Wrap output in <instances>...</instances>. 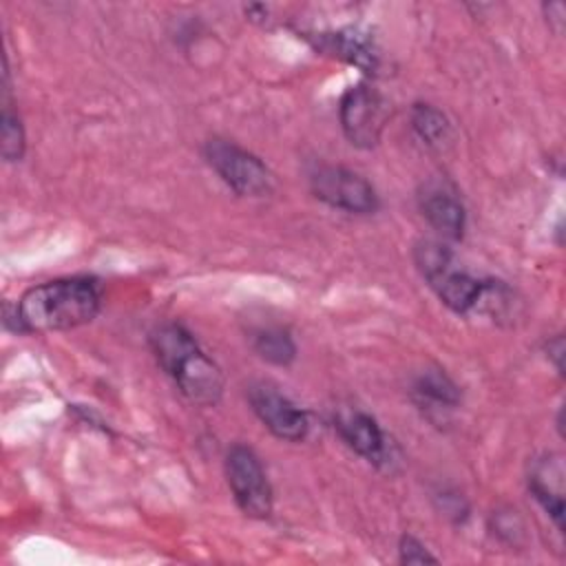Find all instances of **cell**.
Instances as JSON below:
<instances>
[{
	"label": "cell",
	"mask_w": 566,
	"mask_h": 566,
	"mask_svg": "<svg viewBox=\"0 0 566 566\" xmlns=\"http://www.w3.org/2000/svg\"><path fill=\"white\" fill-rule=\"evenodd\" d=\"M250 338H252L254 352L272 365L285 367L296 358V345H294L290 332L279 327V325L259 327V329L252 332Z\"/></svg>",
	"instance_id": "14"
},
{
	"label": "cell",
	"mask_w": 566,
	"mask_h": 566,
	"mask_svg": "<svg viewBox=\"0 0 566 566\" xmlns=\"http://www.w3.org/2000/svg\"><path fill=\"white\" fill-rule=\"evenodd\" d=\"M546 349H548V354H551V356L555 358V367H557V371H562V356H564V338H562V336H555L553 340H548Z\"/></svg>",
	"instance_id": "18"
},
{
	"label": "cell",
	"mask_w": 566,
	"mask_h": 566,
	"mask_svg": "<svg viewBox=\"0 0 566 566\" xmlns=\"http://www.w3.org/2000/svg\"><path fill=\"white\" fill-rule=\"evenodd\" d=\"M15 305L22 334L75 329L97 316L102 287L91 276L55 279L29 287Z\"/></svg>",
	"instance_id": "1"
},
{
	"label": "cell",
	"mask_w": 566,
	"mask_h": 566,
	"mask_svg": "<svg viewBox=\"0 0 566 566\" xmlns=\"http://www.w3.org/2000/svg\"><path fill=\"white\" fill-rule=\"evenodd\" d=\"M310 188L318 201L336 210L369 214L378 208L374 186L363 175L345 166H318L310 175Z\"/></svg>",
	"instance_id": "6"
},
{
	"label": "cell",
	"mask_w": 566,
	"mask_h": 566,
	"mask_svg": "<svg viewBox=\"0 0 566 566\" xmlns=\"http://www.w3.org/2000/svg\"><path fill=\"white\" fill-rule=\"evenodd\" d=\"M338 117L352 146L374 148L380 142L382 128L389 119V104L374 86L360 82L343 93Z\"/></svg>",
	"instance_id": "5"
},
{
	"label": "cell",
	"mask_w": 566,
	"mask_h": 566,
	"mask_svg": "<svg viewBox=\"0 0 566 566\" xmlns=\"http://www.w3.org/2000/svg\"><path fill=\"white\" fill-rule=\"evenodd\" d=\"M248 400L263 427L287 442H301L310 431L307 413L268 382H256L248 389Z\"/></svg>",
	"instance_id": "7"
},
{
	"label": "cell",
	"mask_w": 566,
	"mask_h": 566,
	"mask_svg": "<svg viewBox=\"0 0 566 566\" xmlns=\"http://www.w3.org/2000/svg\"><path fill=\"white\" fill-rule=\"evenodd\" d=\"M398 553H400L402 564H436L438 562V557L431 555L427 551V546L420 539H416L413 535H402L400 537Z\"/></svg>",
	"instance_id": "17"
},
{
	"label": "cell",
	"mask_w": 566,
	"mask_h": 566,
	"mask_svg": "<svg viewBox=\"0 0 566 566\" xmlns=\"http://www.w3.org/2000/svg\"><path fill=\"white\" fill-rule=\"evenodd\" d=\"M150 349L175 387L195 405L212 407L221 400L223 376L217 363L179 323H164L150 334Z\"/></svg>",
	"instance_id": "2"
},
{
	"label": "cell",
	"mask_w": 566,
	"mask_h": 566,
	"mask_svg": "<svg viewBox=\"0 0 566 566\" xmlns=\"http://www.w3.org/2000/svg\"><path fill=\"white\" fill-rule=\"evenodd\" d=\"M226 478L237 506L254 520H265L272 513V486L259 455L245 447L234 444L226 455Z\"/></svg>",
	"instance_id": "4"
},
{
	"label": "cell",
	"mask_w": 566,
	"mask_h": 566,
	"mask_svg": "<svg viewBox=\"0 0 566 566\" xmlns=\"http://www.w3.org/2000/svg\"><path fill=\"white\" fill-rule=\"evenodd\" d=\"M336 429L340 438L347 442V447L354 449L367 462L380 464L387 458L385 433L369 413L358 409L340 411L336 416Z\"/></svg>",
	"instance_id": "10"
},
{
	"label": "cell",
	"mask_w": 566,
	"mask_h": 566,
	"mask_svg": "<svg viewBox=\"0 0 566 566\" xmlns=\"http://www.w3.org/2000/svg\"><path fill=\"white\" fill-rule=\"evenodd\" d=\"M411 128L420 137L422 144L429 148H442L444 142H449L451 126L442 111H438L431 104H413L411 108Z\"/></svg>",
	"instance_id": "16"
},
{
	"label": "cell",
	"mask_w": 566,
	"mask_h": 566,
	"mask_svg": "<svg viewBox=\"0 0 566 566\" xmlns=\"http://www.w3.org/2000/svg\"><path fill=\"white\" fill-rule=\"evenodd\" d=\"M413 394L422 405H436V409H453L460 402V389L440 369L422 371L413 382Z\"/></svg>",
	"instance_id": "15"
},
{
	"label": "cell",
	"mask_w": 566,
	"mask_h": 566,
	"mask_svg": "<svg viewBox=\"0 0 566 566\" xmlns=\"http://www.w3.org/2000/svg\"><path fill=\"white\" fill-rule=\"evenodd\" d=\"M208 166L241 197H265L272 192V175L265 164L234 142L212 137L203 146Z\"/></svg>",
	"instance_id": "3"
},
{
	"label": "cell",
	"mask_w": 566,
	"mask_h": 566,
	"mask_svg": "<svg viewBox=\"0 0 566 566\" xmlns=\"http://www.w3.org/2000/svg\"><path fill=\"white\" fill-rule=\"evenodd\" d=\"M427 281L438 294V298L455 314H467L473 307H478L484 301V294L489 287V283L453 268V263L431 274Z\"/></svg>",
	"instance_id": "9"
},
{
	"label": "cell",
	"mask_w": 566,
	"mask_h": 566,
	"mask_svg": "<svg viewBox=\"0 0 566 566\" xmlns=\"http://www.w3.org/2000/svg\"><path fill=\"white\" fill-rule=\"evenodd\" d=\"M27 148L24 126L13 111L11 102V86H9V64L4 57V73H2V115H0V153L4 161H20Z\"/></svg>",
	"instance_id": "13"
},
{
	"label": "cell",
	"mask_w": 566,
	"mask_h": 566,
	"mask_svg": "<svg viewBox=\"0 0 566 566\" xmlns=\"http://www.w3.org/2000/svg\"><path fill=\"white\" fill-rule=\"evenodd\" d=\"M316 49L327 51V53L336 55L338 60L354 64L367 73H374L380 62V55H378V49L374 46V42L365 33L354 31V29L321 33L316 38Z\"/></svg>",
	"instance_id": "11"
},
{
	"label": "cell",
	"mask_w": 566,
	"mask_h": 566,
	"mask_svg": "<svg viewBox=\"0 0 566 566\" xmlns=\"http://www.w3.org/2000/svg\"><path fill=\"white\" fill-rule=\"evenodd\" d=\"M562 462L551 460L548 455L537 460L528 475V489L533 497L544 506V511L553 517L557 528H564V491H562Z\"/></svg>",
	"instance_id": "12"
},
{
	"label": "cell",
	"mask_w": 566,
	"mask_h": 566,
	"mask_svg": "<svg viewBox=\"0 0 566 566\" xmlns=\"http://www.w3.org/2000/svg\"><path fill=\"white\" fill-rule=\"evenodd\" d=\"M420 212L427 223L444 239L460 241L467 226V212L458 192L444 181H429L418 195Z\"/></svg>",
	"instance_id": "8"
}]
</instances>
